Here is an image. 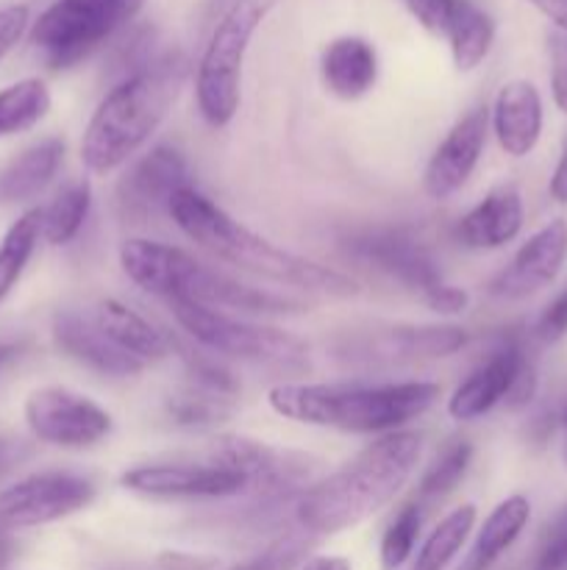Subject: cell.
<instances>
[{"instance_id":"15","label":"cell","mask_w":567,"mask_h":570,"mask_svg":"<svg viewBox=\"0 0 567 570\" xmlns=\"http://www.w3.org/2000/svg\"><path fill=\"white\" fill-rule=\"evenodd\" d=\"M489 111L487 106L467 111L461 120L454 122L442 142L428 159L422 173V189L431 200H448L470 181L481 161L484 145H487Z\"/></svg>"},{"instance_id":"47","label":"cell","mask_w":567,"mask_h":570,"mask_svg":"<svg viewBox=\"0 0 567 570\" xmlns=\"http://www.w3.org/2000/svg\"><path fill=\"white\" fill-rule=\"evenodd\" d=\"M17 351H20V345H14V343H0V367H3L9 360H14Z\"/></svg>"},{"instance_id":"8","label":"cell","mask_w":567,"mask_h":570,"mask_svg":"<svg viewBox=\"0 0 567 570\" xmlns=\"http://www.w3.org/2000/svg\"><path fill=\"white\" fill-rule=\"evenodd\" d=\"M537 393V373L523 351L520 340L504 337L498 348L454 390L448 399V415L459 423H470L493 412L498 404L511 410L526 406Z\"/></svg>"},{"instance_id":"13","label":"cell","mask_w":567,"mask_h":570,"mask_svg":"<svg viewBox=\"0 0 567 570\" xmlns=\"http://www.w3.org/2000/svg\"><path fill=\"white\" fill-rule=\"evenodd\" d=\"M189 184V165L172 145H156L153 150L133 161L120 176L115 189V204L122 220L145 223L159 212L167 215L172 195Z\"/></svg>"},{"instance_id":"49","label":"cell","mask_w":567,"mask_h":570,"mask_svg":"<svg viewBox=\"0 0 567 570\" xmlns=\"http://www.w3.org/2000/svg\"><path fill=\"white\" fill-rule=\"evenodd\" d=\"M561 421H565V426H567V406H565V415H561Z\"/></svg>"},{"instance_id":"43","label":"cell","mask_w":567,"mask_h":570,"mask_svg":"<svg viewBox=\"0 0 567 570\" xmlns=\"http://www.w3.org/2000/svg\"><path fill=\"white\" fill-rule=\"evenodd\" d=\"M543 17H548L556 31L567 33V0H528Z\"/></svg>"},{"instance_id":"24","label":"cell","mask_w":567,"mask_h":570,"mask_svg":"<svg viewBox=\"0 0 567 570\" xmlns=\"http://www.w3.org/2000/svg\"><path fill=\"white\" fill-rule=\"evenodd\" d=\"M531 521V504L526 495H509L500 501L493 512L487 515L484 527L478 529L476 543L470 546L467 557L456 570H489L506 551L515 546L523 529Z\"/></svg>"},{"instance_id":"12","label":"cell","mask_w":567,"mask_h":570,"mask_svg":"<svg viewBox=\"0 0 567 570\" xmlns=\"http://www.w3.org/2000/svg\"><path fill=\"white\" fill-rule=\"evenodd\" d=\"M211 462L231 468L248 482V493L270 499L295 490L311 479V460L295 451L272 449L245 434H220L211 443Z\"/></svg>"},{"instance_id":"31","label":"cell","mask_w":567,"mask_h":570,"mask_svg":"<svg viewBox=\"0 0 567 570\" xmlns=\"http://www.w3.org/2000/svg\"><path fill=\"white\" fill-rule=\"evenodd\" d=\"M472 460V443L470 440H450L437 456H434L431 465L426 468L420 479V495L428 501L445 499L448 493H454L459 488V482L465 479L467 468Z\"/></svg>"},{"instance_id":"50","label":"cell","mask_w":567,"mask_h":570,"mask_svg":"<svg viewBox=\"0 0 567 570\" xmlns=\"http://www.w3.org/2000/svg\"><path fill=\"white\" fill-rule=\"evenodd\" d=\"M565 456H567V451H565Z\"/></svg>"},{"instance_id":"42","label":"cell","mask_w":567,"mask_h":570,"mask_svg":"<svg viewBox=\"0 0 567 570\" xmlns=\"http://www.w3.org/2000/svg\"><path fill=\"white\" fill-rule=\"evenodd\" d=\"M156 562L161 570H211L217 566V560H211V557L183 554V551H165Z\"/></svg>"},{"instance_id":"39","label":"cell","mask_w":567,"mask_h":570,"mask_svg":"<svg viewBox=\"0 0 567 570\" xmlns=\"http://www.w3.org/2000/svg\"><path fill=\"white\" fill-rule=\"evenodd\" d=\"M28 22H31V9H28L26 3L3 6V9H0V61L14 50V45L22 39V33L28 31Z\"/></svg>"},{"instance_id":"10","label":"cell","mask_w":567,"mask_h":570,"mask_svg":"<svg viewBox=\"0 0 567 570\" xmlns=\"http://www.w3.org/2000/svg\"><path fill=\"white\" fill-rule=\"evenodd\" d=\"M345 250L354 259L365 262L372 271L384 273L400 287L411 289L422 301L442 287L445 278L439 271V262L431 250L420 243L411 232L398 226H372L354 232L345 239Z\"/></svg>"},{"instance_id":"26","label":"cell","mask_w":567,"mask_h":570,"mask_svg":"<svg viewBox=\"0 0 567 570\" xmlns=\"http://www.w3.org/2000/svg\"><path fill=\"white\" fill-rule=\"evenodd\" d=\"M448 48L454 67L459 72H472L489 56L495 45V20L472 0H459L450 20Z\"/></svg>"},{"instance_id":"30","label":"cell","mask_w":567,"mask_h":570,"mask_svg":"<svg viewBox=\"0 0 567 570\" xmlns=\"http://www.w3.org/2000/svg\"><path fill=\"white\" fill-rule=\"evenodd\" d=\"M39 237H42V209H28L6 232L3 243H0V304L20 282L22 271L37 250Z\"/></svg>"},{"instance_id":"9","label":"cell","mask_w":567,"mask_h":570,"mask_svg":"<svg viewBox=\"0 0 567 570\" xmlns=\"http://www.w3.org/2000/svg\"><path fill=\"white\" fill-rule=\"evenodd\" d=\"M31 434L56 449H92L111 434V415L89 395L70 387H39L26 401Z\"/></svg>"},{"instance_id":"22","label":"cell","mask_w":567,"mask_h":570,"mask_svg":"<svg viewBox=\"0 0 567 570\" xmlns=\"http://www.w3.org/2000/svg\"><path fill=\"white\" fill-rule=\"evenodd\" d=\"M89 315H92V321L103 328V334L117 345V348L131 354L133 360H139L142 365L159 362L170 354V337H167L161 328H156L148 317L139 315L137 309L122 304V301H98Z\"/></svg>"},{"instance_id":"46","label":"cell","mask_w":567,"mask_h":570,"mask_svg":"<svg viewBox=\"0 0 567 570\" xmlns=\"http://www.w3.org/2000/svg\"><path fill=\"white\" fill-rule=\"evenodd\" d=\"M11 554H14V543H11V538L6 534V529L0 527V570L9 566Z\"/></svg>"},{"instance_id":"41","label":"cell","mask_w":567,"mask_h":570,"mask_svg":"<svg viewBox=\"0 0 567 570\" xmlns=\"http://www.w3.org/2000/svg\"><path fill=\"white\" fill-rule=\"evenodd\" d=\"M422 304L428 306L431 312H437V315H461V312L467 309V304H470V295H467V289L461 287H454V284L445 282L442 287L434 289L431 295H428Z\"/></svg>"},{"instance_id":"28","label":"cell","mask_w":567,"mask_h":570,"mask_svg":"<svg viewBox=\"0 0 567 570\" xmlns=\"http://www.w3.org/2000/svg\"><path fill=\"white\" fill-rule=\"evenodd\" d=\"M50 89L42 78H22L0 89V139L31 131L48 117Z\"/></svg>"},{"instance_id":"29","label":"cell","mask_w":567,"mask_h":570,"mask_svg":"<svg viewBox=\"0 0 567 570\" xmlns=\"http://www.w3.org/2000/svg\"><path fill=\"white\" fill-rule=\"evenodd\" d=\"M476 507L461 504L456 510H450L442 521L434 527V532L428 534L422 549L417 551L415 562L409 570H445L450 566L456 554L461 551V546L470 538L472 527H476Z\"/></svg>"},{"instance_id":"21","label":"cell","mask_w":567,"mask_h":570,"mask_svg":"<svg viewBox=\"0 0 567 570\" xmlns=\"http://www.w3.org/2000/svg\"><path fill=\"white\" fill-rule=\"evenodd\" d=\"M322 83L339 100H359L376 87L378 53L365 37H337L320 56Z\"/></svg>"},{"instance_id":"23","label":"cell","mask_w":567,"mask_h":570,"mask_svg":"<svg viewBox=\"0 0 567 570\" xmlns=\"http://www.w3.org/2000/svg\"><path fill=\"white\" fill-rule=\"evenodd\" d=\"M64 159V142L59 137L42 139L22 150L0 170V204H22L48 189Z\"/></svg>"},{"instance_id":"34","label":"cell","mask_w":567,"mask_h":570,"mask_svg":"<svg viewBox=\"0 0 567 570\" xmlns=\"http://www.w3.org/2000/svg\"><path fill=\"white\" fill-rule=\"evenodd\" d=\"M422 529V512L417 504L400 507L398 515L392 518V523L384 532L381 546H378V557H381L384 570H400L415 554L417 538H420Z\"/></svg>"},{"instance_id":"40","label":"cell","mask_w":567,"mask_h":570,"mask_svg":"<svg viewBox=\"0 0 567 570\" xmlns=\"http://www.w3.org/2000/svg\"><path fill=\"white\" fill-rule=\"evenodd\" d=\"M567 334V289L556 295L537 321V337L543 343H556Z\"/></svg>"},{"instance_id":"7","label":"cell","mask_w":567,"mask_h":570,"mask_svg":"<svg viewBox=\"0 0 567 570\" xmlns=\"http://www.w3.org/2000/svg\"><path fill=\"white\" fill-rule=\"evenodd\" d=\"M148 0H56L31 26V45L48 67L67 70L126 28Z\"/></svg>"},{"instance_id":"37","label":"cell","mask_w":567,"mask_h":570,"mask_svg":"<svg viewBox=\"0 0 567 570\" xmlns=\"http://www.w3.org/2000/svg\"><path fill=\"white\" fill-rule=\"evenodd\" d=\"M404 3L406 9H409V14L415 17L431 37L445 39L459 0H404Z\"/></svg>"},{"instance_id":"16","label":"cell","mask_w":567,"mask_h":570,"mask_svg":"<svg viewBox=\"0 0 567 570\" xmlns=\"http://www.w3.org/2000/svg\"><path fill=\"white\" fill-rule=\"evenodd\" d=\"M567 262V220H550L520 245L509 265L493 278L489 293L504 301H520L559 278Z\"/></svg>"},{"instance_id":"45","label":"cell","mask_w":567,"mask_h":570,"mask_svg":"<svg viewBox=\"0 0 567 570\" xmlns=\"http://www.w3.org/2000/svg\"><path fill=\"white\" fill-rule=\"evenodd\" d=\"M298 570H354L350 560L345 557H331V554H320V557H309Z\"/></svg>"},{"instance_id":"5","label":"cell","mask_w":567,"mask_h":570,"mask_svg":"<svg viewBox=\"0 0 567 570\" xmlns=\"http://www.w3.org/2000/svg\"><path fill=\"white\" fill-rule=\"evenodd\" d=\"M281 0H233L211 26L209 42L195 72V98L200 117L211 128H226L242 100L245 56L256 31Z\"/></svg>"},{"instance_id":"17","label":"cell","mask_w":567,"mask_h":570,"mask_svg":"<svg viewBox=\"0 0 567 570\" xmlns=\"http://www.w3.org/2000/svg\"><path fill=\"white\" fill-rule=\"evenodd\" d=\"M50 334H53V343L59 345L61 354L76 360L78 365L89 367V371L100 373V376L128 379L145 371L142 362L133 360V356L126 354L122 348H117V345L106 337L103 328L92 321L89 312H56L53 323H50Z\"/></svg>"},{"instance_id":"20","label":"cell","mask_w":567,"mask_h":570,"mask_svg":"<svg viewBox=\"0 0 567 570\" xmlns=\"http://www.w3.org/2000/svg\"><path fill=\"white\" fill-rule=\"evenodd\" d=\"M523 215L520 193L515 187H495L456 223V243L470 250L504 248L520 234Z\"/></svg>"},{"instance_id":"11","label":"cell","mask_w":567,"mask_h":570,"mask_svg":"<svg viewBox=\"0 0 567 570\" xmlns=\"http://www.w3.org/2000/svg\"><path fill=\"white\" fill-rule=\"evenodd\" d=\"M94 484L76 473H33L0 493V527L31 529L87 510Z\"/></svg>"},{"instance_id":"19","label":"cell","mask_w":567,"mask_h":570,"mask_svg":"<svg viewBox=\"0 0 567 570\" xmlns=\"http://www.w3.org/2000/svg\"><path fill=\"white\" fill-rule=\"evenodd\" d=\"M195 256L176 245L159 243V239H126L120 248V267L137 287L145 293L172 301L181 295L183 278L192 267Z\"/></svg>"},{"instance_id":"18","label":"cell","mask_w":567,"mask_h":570,"mask_svg":"<svg viewBox=\"0 0 567 570\" xmlns=\"http://www.w3.org/2000/svg\"><path fill=\"white\" fill-rule=\"evenodd\" d=\"M489 122H493L495 139H498L500 150L506 156H515V159L528 156L537 148L539 137H543V98H539V89L526 78H515V81L504 83L495 95Z\"/></svg>"},{"instance_id":"6","label":"cell","mask_w":567,"mask_h":570,"mask_svg":"<svg viewBox=\"0 0 567 570\" xmlns=\"http://www.w3.org/2000/svg\"><path fill=\"white\" fill-rule=\"evenodd\" d=\"M178 326L189 334L195 345L215 356L253 362L276 371H304L309 367V348L304 340L276 326L242 321L222 309L195 304V301H167Z\"/></svg>"},{"instance_id":"14","label":"cell","mask_w":567,"mask_h":570,"mask_svg":"<svg viewBox=\"0 0 567 570\" xmlns=\"http://www.w3.org/2000/svg\"><path fill=\"white\" fill-rule=\"evenodd\" d=\"M120 484L128 493L156 501H200L248 495V482L237 471L217 465V462H206V465H181V462L139 465L122 473Z\"/></svg>"},{"instance_id":"36","label":"cell","mask_w":567,"mask_h":570,"mask_svg":"<svg viewBox=\"0 0 567 570\" xmlns=\"http://www.w3.org/2000/svg\"><path fill=\"white\" fill-rule=\"evenodd\" d=\"M531 570H567V507L545 529Z\"/></svg>"},{"instance_id":"33","label":"cell","mask_w":567,"mask_h":570,"mask_svg":"<svg viewBox=\"0 0 567 570\" xmlns=\"http://www.w3.org/2000/svg\"><path fill=\"white\" fill-rule=\"evenodd\" d=\"M311 546H315V534L295 529V532H284L281 538L265 546L259 554L248 557V560L237 562V566L226 570H298L309 560Z\"/></svg>"},{"instance_id":"35","label":"cell","mask_w":567,"mask_h":570,"mask_svg":"<svg viewBox=\"0 0 567 570\" xmlns=\"http://www.w3.org/2000/svg\"><path fill=\"white\" fill-rule=\"evenodd\" d=\"M226 399H217V395L203 393L198 387H189L183 393L172 395L167 401V415L178 423V426L187 429H203L217 423L220 417H226Z\"/></svg>"},{"instance_id":"48","label":"cell","mask_w":567,"mask_h":570,"mask_svg":"<svg viewBox=\"0 0 567 570\" xmlns=\"http://www.w3.org/2000/svg\"><path fill=\"white\" fill-rule=\"evenodd\" d=\"M228 3H233V0H209V14L220 17L222 11H226Z\"/></svg>"},{"instance_id":"44","label":"cell","mask_w":567,"mask_h":570,"mask_svg":"<svg viewBox=\"0 0 567 570\" xmlns=\"http://www.w3.org/2000/svg\"><path fill=\"white\" fill-rule=\"evenodd\" d=\"M550 198L559 200V204H567V139H565V148H561L559 161H556V170L550 176Z\"/></svg>"},{"instance_id":"2","label":"cell","mask_w":567,"mask_h":570,"mask_svg":"<svg viewBox=\"0 0 567 570\" xmlns=\"http://www.w3.org/2000/svg\"><path fill=\"white\" fill-rule=\"evenodd\" d=\"M420 456V432L384 434L348 465L300 493L295 504L300 529L315 538H328L365 523L406 488Z\"/></svg>"},{"instance_id":"1","label":"cell","mask_w":567,"mask_h":570,"mask_svg":"<svg viewBox=\"0 0 567 570\" xmlns=\"http://www.w3.org/2000/svg\"><path fill=\"white\" fill-rule=\"evenodd\" d=\"M167 215L206 254L256 278L281 284V287L287 284L304 293L328 295V298H354L361 289L359 282L348 273L292 254L256 234L245 223L233 220L226 209H220L215 200L206 198L195 187H183L181 193L172 195Z\"/></svg>"},{"instance_id":"38","label":"cell","mask_w":567,"mask_h":570,"mask_svg":"<svg viewBox=\"0 0 567 570\" xmlns=\"http://www.w3.org/2000/svg\"><path fill=\"white\" fill-rule=\"evenodd\" d=\"M550 56V92H554L556 109L567 115V33L554 31L548 37Z\"/></svg>"},{"instance_id":"32","label":"cell","mask_w":567,"mask_h":570,"mask_svg":"<svg viewBox=\"0 0 567 570\" xmlns=\"http://www.w3.org/2000/svg\"><path fill=\"white\" fill-rule=\"evenodd\" d=\"M170 351H178L183 367H187V376L192 379V387L226 401H231V395L239 393V382L233 379V373L228 371L215 354H203L200 345L198 348H192V345L170 337Z\"/></svg>"},{"instance_id":"25","label":"cell","mask_w":567,"mask_h":570,"mask_svg":"<svg viewBox=\"0 0 567 570\" xmlns=\"http://www.w3.org/2000/svg\"><path fill=\"white\" fill-rule=\"evenodd\" d=\"M467 345V332L461 326H395L376 340V354L389 362L445 360L459 354Z\"/></svg>"},{"instance_id":"27","label":"cell","mask_w":567,"mask_h":570,"mask_svg":"<svg viewBox=\"0 0 567 570\" xmlns=\"http://www.w3.org/2000/svg\"><path fill=\"white\" fill-rule=\"evenodd\" d=\"M92 209V187L87 178L70 181L42 209V239L48 245H67L78 237Z\"/></svg>"},{"instance_id":"3","label":"cell","mask_w":567,"mask_h":570,"mask_svg":"<svg viewBox=\"0 0 567 570\" xmlns=\"http://www.w3.org/2000/svg\"><path fill=\"white\" fill-rule=\"evenodd\" d=\"M187 78L178 53L145 61L98 104L81 137V161L94 176H109L133 159L170 115Z\"/></svg>"},{"instance_id":"4","label":"cell","mask_w":567,"mask_h":570,"mask_svg":"<svg viewBox=\"0 0 567 570\" xmlns=\"http://www.w3.org/2000/svg\"><path fill=\"white\" fill-rule=\"evenodd\" d=\"M439 399L434 382L304 384L281 382L267 390V404L287 421L350 434L404 432Z\"/></svg>"}]
</instances>
